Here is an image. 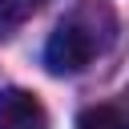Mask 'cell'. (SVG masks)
I'll use <instances>...</instances> for the list:
<instances>
[{
	"label": "cell",
	"mask_w": 129,
	"mask_h": 129,
	"mask_svg": "<svg viewBox=\"0 0 129 129\" xmlns=\"http://www.w3.org/2000/svg\"><path fill=\"white\" fill-rule=\"evenodd\" d=\"M32 8H36V0H0V32H8L12 24H20Z\"/></svg>",
	"instance_id": "4"
},
{
	"label": "cell",
	"mask_w": 129,
	"mask_h": 129,
	"mask_svg": "<svg viewBox=\"0 0 129 129\" xmlns=\"http://www.w3.org/2000/svg\"><path fill=\"white\" fill-rule=\"evenodd\" d=\"M0 129H48L44 105L28 89H0Z\"/></svg>",
	"instance_id": "2"
},
{
	"label": "cell",
	"mask_w": 129,
	"mask_h": 129,
	"mask_svg": "<svg viewBox=\"0 0 129 129\" xmlns=\"http://www.w3.org/2000/svg\"><path fill=\"white\" fill-rule=\"evenodd\" d=\"M77 129H129V117L117 105H89L77 117Z\"/></svg>",
	"instance_id": "3"
},
{
	"label": "cell",
	"mask_w": 129,
	"mask_h": 129,
	"mask_svg": "<svg viewBox=\"0 0 129 129\" xmlns=\"http://www.w3.org/2000/svg\"><path fill=\"white\" fill-rule=\"evenodd\" d=\"M113 28H117V20H113V12H109L105 4H97V0L81 4L73 16H64V20L52 28V36H48V44H44V64H48V73H56V77L81 73L101 48H109Z\"/></svg>",
	"instance_id": "1"
}]
</instances>
